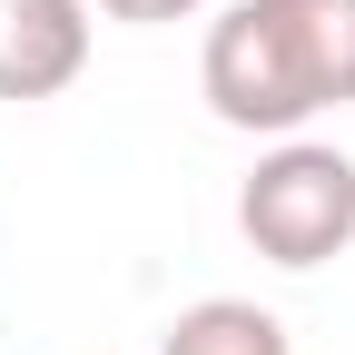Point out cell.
Here are the masks:
<instances>
[{"instance_id":"1","label":"cell","mask_w":355,"mask_h":355,"mask_svg":"<svg viewBox=\"0 0 355 355\" xmlns=\"http://www.w3.org/2000/svg\"><path fill=\"white\" fill-rule=\"evenodd\" d=\"M198 89L247 139H296L306 119L355 109V0H227L207 20Z\"/></svg>"},{"instance_id":"2","label":"cell","mask_w":355,"mask_h":355,"mask_svg":"<svg viewBox=\"0 0 355 355\" xmlns=\"http://www.w3.org/2000/svg\"><path fill=\"white\" fill-rule=\"evenodd\" d=\"M237 227L266 266H326L355 247V158L326 139H277L237 188Z\"/></svg>"},{"instance_id":"3","label":"cell","mask_w":355,"mask_h":355,"mask_svg":"<svg viewBox=\"0 0 355 355\" xmlns=\"http://www.w3.org/2000/svg\"><path fill=\"white\" fill-rule=\"evenodd\" d=\"M89 69V0H0V99H60Z\"/></svg>"},{"instance_id":"4","label":"cell","mask_w":355,"mask_h":355,"mask_svg":"<svg viewBox=\"0 0 355 355\" xmlns=\"http://www.w3.org/2000/svg\"><path fill=\"white\" fill-rule=\"evenodd\" d=\"M158 355H296L286 326L266 316L257 296H198L188 316L158 336Z\"/></svg>"},{"instance_id":"5","label":"cell","mask_w":355,"mask_h":355,"mask_svg":"<svg viewBox=\"0 0 355 355\" xmlns=\"http://www.w3.org/2000/svg\"><path fill=\"white\" fill-rule=\"evenodd\" d=\"M89 10H109V20H139V30H158V20H188L198 0H89Z\"/></svg>"}]
</instances>
